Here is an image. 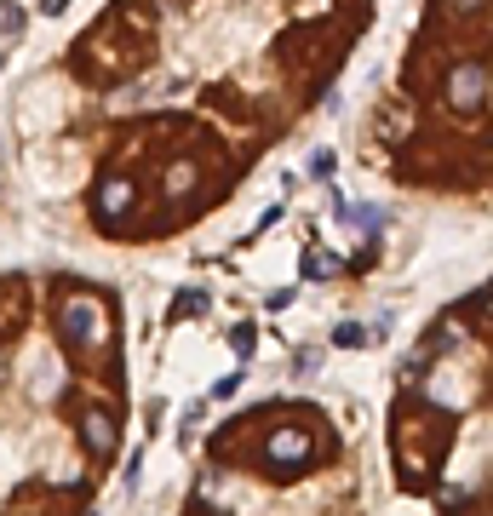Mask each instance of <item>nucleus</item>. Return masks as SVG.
<instances>
[{"mask_svg": "<svg viewBox=\"0 0 493 516\" xmlns=\"http://www.w3.org/2000/svg\"><path fill=\"white\" fill-rule=\"evenodd\" d=\"M190 310H207V299H201V293H184V299H178V316H190Z\"/></svg>", "mask_w": 493, "mask_h": 516, "instance_id": "obj_8", "label": "nucleus"}, {"mask_svg": "<svg viewBox=\"0 0 493 516\" xmlns=\"http://www.w3.org/2000/svg\"><path fill=\"white\" fill-rule=\"evenodd\" d=\"M333 344H361V327H356V322H344L339 333H333Z\"/></svg>", "mask_w": 493, "mask_h": 516, "instance_id": "obj_7", "label": "nucleus"}, {"mask_svg": "<svg viewBox=\"0 0 493 516\" xmlns=\"http://www.w3.org/2000/svg\"><path fill=\"white\" fill-rule=\"evenodd\" d=\"M310 459H316V448H310L304 431H276L270 436V465L276 471H304Z\"/></svg>", "mask_w": 493, "mask_h": 516, "instance_id": "obj_3", "label": "nucleus"}, {"mask_svg": "<svg viewBox=\"0 0 493 516\" xmlns=\"http://www.w3.org/2000/svg\"><path fill=\"white\" fill-rule=\"evenodd\" d=\"M190 178H195V167H184V161H178V167L167 173V195H184V190H190Z\"/></svg>", "mask_w": 493, "mask_h": 516, "instance_id": "obj_6", "label": "nucleus"}, {"mask_svg": "<svg viewBox=\"0 0 493 516\" xmlns=\"http://www.w3.org/2000/svg\"><path fill=\"white\" fill-rule=\"evenodd\" d=\"M133 195H138V190H133L126 178H109L104 190H98V213H109V218H115L121 207H133Z\"/></svg>", "mask_w": 493, "mask_h": 516, "instance_id": "obj_5", "label": "nucleus"}, {"mask_svg": "<svg viewBox=\"0 0 493 516\" xmlns=\"http://www.w3.org/2000/svg\"><path fill=\"white\" fill-rule=\"evenodd\" d=\"M58 339L69 350H104L109 344V316H104V299H93V293H75V299L58 304Z\"/></svg>", "mask_w": 493, "mask_h": 516, "instance_id": "obj_1", "label": "nucleus"}, {"mask_svg": "<svg viewBox=\"0 0 493 516\" xmlns=\"http://www.w3.org/2000/svg\"><path fill=\"white\" fill-rule=\"evenodd\" d=\"M235 350H242V362L252 356V327H235Z\"/></svg>", "mask_w": 493, "mask_h": 516, "instance_id": "obj_10", "label": "nucleus"}, {"mask_svg": "<svg viewBox=\"0 0 493 516\" xmlns=\"http://www.w3.org/2000/svg\"><path fill=\"white\" fill-rule=\"evenodd\" d=\"M81 431H86V448L93 453H115V425L104 413H81Z\"/></svg>", "mask_w": 493, "mask_h": 516, "instance_id": "obj_4", "label": "nucleus"}, {"mask_svg": "<svg viewBox=\"0 0 493 516\" xmlns=\"http://www.w3.org/2000/svg\"><path fill=\"white\" fill-rule=\"evenodd\" d=\"M310 173H316V178H327V173H333V155H327V150H316V161H310Z\"/></svg>", "mask_w": 493, "mask_h": 516, "instance_id": "obj_9", "label": "nucleus"}, {"mask_svg": "<svg viewBox=\"0 0 493 516\" xmlns=\"http://www.w3.org/2000/svg\"><path fill=\"white\" fill-rule=\"evenodd\" d=\"M448 104L459 109V115H482V104H488V75H482V64L453 69V81H448Z\"/></svg>", "mask_w": 493, "mask_h": 516, "instance_id": "obj_2", "label": "nucleus"}]
</instances>
